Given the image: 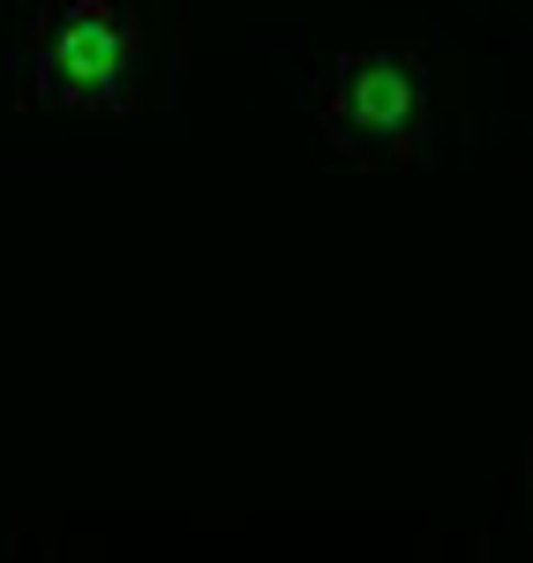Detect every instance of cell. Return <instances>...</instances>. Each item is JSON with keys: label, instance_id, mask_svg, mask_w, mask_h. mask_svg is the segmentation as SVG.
<instances>
[{"label": "cell", "instance_id": "cell-3", "mask_svg": "<svg viewBox=\"0 0 533 563\" xmlns=\"http://www.w3.org/2000/svg\"><path fill=\"white\" fill-rule=\"evenodd\" d=\"M526 488H533V443H526Z\"/></svg>", "mask_w": 533, "mask_h": 563}, {"label": "cell", "instance_id": "cell-1", "mask_svg": "<svg viewBox=\"0 0 533 563\" xmlns=\"http://www.w3.org/2000/svg\"><path fill=\"white\" fill-rule=\"evenodd\" d=\"M309 113L338 158L368 174H413L444 143V106L429 68L399 45H346L309 84Z\"/></svg>", "mask_w": 533, "mask_h": 563}, {"label": "cell", "instance_id": "cell-2", "mask_svg": "<svg viewBox=\"0 0 533 563\" xmlns=\"http://www.w3.org/2000/svg\"><path fill=\"white\" fill-rule=\"evenodd\" d=\"M143 68H151V45L129 0H45L15 53L23 98L45 113H84V121L129 113Z\"/></svg>", "mask_w": 533, "mask_h": 563}]
</instances>
